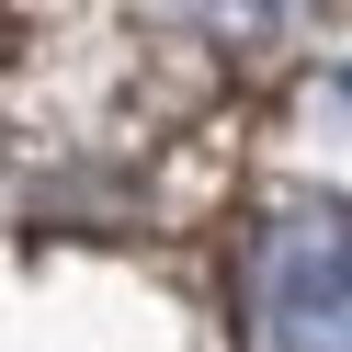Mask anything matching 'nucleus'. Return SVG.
<instances>
[{"label": "nucleus", "mask_w": 352, "mask_h": 352, "mask_svg": "<svg viewBox=\"0 0 352 352\" xmlns=\"http://www.w3.org/2000/svg\"><path fill=\"white\" fill-rule=\"evenodd\" d=\"M261 352H352V205H296L250 261Z\"/></svg>", "instance_id": "obj_1"}]
</instances>
